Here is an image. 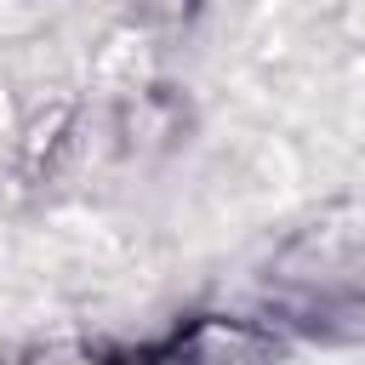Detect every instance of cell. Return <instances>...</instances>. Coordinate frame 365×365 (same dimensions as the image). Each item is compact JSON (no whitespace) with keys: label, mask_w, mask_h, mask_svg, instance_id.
I'll list each match as a JSON object with an SVG mask.
<instances>
[{"label":"cell","mask_w":365,"mask_h":365,"mask_svg":"<svg viewBox=\"0 0 365 365\" xmlns=\"http://www.w3.org/2000/svg\"><path fill=\"white\" fill-rule=\"evenodd\" d=\"M131 6H137L143 17H165V23H171V17H182L194 0H131Z\"/></svg>","instance_id":"obj_1"}]
</instances>
